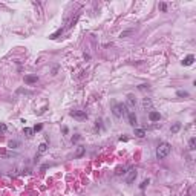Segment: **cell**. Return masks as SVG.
Here are the masks:
<instances>
[{
  "mask_svg": "<svg viewBox=\"0 0 196 196\" xmlns=\"http://www.w3.org/2000/svg\"><path fill=\"white\" fill-rule=\"evenodd\" d=\"M170 150H172V147H170L169 142H161L158 146V149H156V158H158V159H164L166 156H169Z\"/></svg>",
  "mask_w": 196,
  "mask_h": 196,
  "instance_id": "6da1fadb",
  "label": "cell"
},
{
  "mask_svg": "<svg viewBox=\"0 0 196 196\" xmlns=\"http://www.w3.org/2000/svg\"><path fill=\"white\" fill-rule=\"evenodd\" d=\"M112 110H113V115L116 116V118H121V116H127V113H129V110H127L126 104H123V103L115 104Z\"/></svg>",
  "mask_w": 196,
  "mask_h": 196,
  "instance_id": "7a4b0ae2",
  "label": "cell"
},
{
  "mask_svg": "<svg viewBox=\"0 0 196 196\" xmlns=\"http://www.w3.org/2000/svg\"><path fill=\"white\" fill-rule=\"evenodd\" d=\"M69 115L72 116V118L78 120V121H84V120H87V113H86V110H72Z\"/></svg>",
  "mask_w": 196,
  "mask_h": 196,
  "instance_id": "3957f363",
  "label": "cell"
},
{
  "mask_svg": "<svg viewBox=\"0 0 196 196\" xmlns=\"http://www.w3.org/2000/svg\"><path fill=\"white\" fill-rule=\"evenodd\" d=\"M136 176H138L136 170H135V169H129V170H127V178H126V182H127V184H132V182L136 179Z\"/></svg>",
  "mask_w": 196,
  "mask_h": 196,
  "instance_id": "277c9868",
  "label": "cell"
},
{
  "mask_svg": "<svg viewBox=\"0 0 196 196\" xmlns=\"http://www.w3.org/2000/svg\"><path fill=\"white\" fill-rule=\"evenodd\" d=\"M149 120H150L152 123L159 121V120H161V115H159V112H156V110H150V112H149Z\"/></svg>",
  "mask_w": 196,
  "mask_h": 196,
  "instance_id": "5b68a950",
  "label": "cell"
},
{
  "mask_svg": "<svg viewBox=\"0 0 196 196\" xmlns=\"http://www.w3.org/2000/svg\"><path fill=\"white\" fill-rule=\"evenodd\" d=\"M38 81V77L37 75H26L25 77V83L26 84H35Z\"/></svg>",
  "mask_w": 196,
  "mask_h": 196,
  "instance_id": "8992f818",
  "label": "cell"
},
{
  "mask_svg": "<svg viewBox=\"0 0 196 196\" xmlns=\"http://www.w3.org/2000/svg\"><path fill=\"white\" fill-rule=\"evenodd\" d=\"M135 104H136L135 97H133V95H127V104H126V107H129V109L132 110V109H135Z\"/></svg>",
  "mask_w": 196,
  "mask_h": 196,
  "instance_id": "52a82bcc",
  "label": "cell"
},
{
  "mask_svg": "<svg viewBox=\"0 0 196 196\" xmlns=\"http://www.w3.org/2000/svg\"><path fill=\"white\" fill-rule=\"evenodd\" d=\"M152 107H153V103H152V100L150 98H144V101H142V109L144 110H152Z\"/></svg>",
  "mask_w": 196,
  "mask_h": 196,
  "instance_id": "ba28073f",
  "label": "cell"
},
{
  "mask_svg": "<svg viewBox=\"0 0 196 196\" xmlns=\"http://www.w3.org/2000/svg\"><path fill=\"white\" fill-rule=\"evenodd\" d=\"M127 120H129L130 126H136V115H135V112H129L127 113Z\"/></svg>",
  "mask_w": 196,
  "mask_h": 196,
  "instance_id": "9c48e42d",
  "label": "cell"
},
{
  "mask_svg": "<svg viewBox=\"0 0 196 196\" xmlns=\"http://www.w3.org/2000/svg\"><path fill=\"white\" fill-rule=\"evenodd\" d=\"M193 61H194V57L193 55H187L182 60V66H190V64H193Z\"/></svg>",
  "mask_w": 196,
  "mask_h": 196,
  "instance_id": "30bf717a",
  "label": "cell"
},
{
  "mask_svg": "<svg viewBox=\"0 0 196 196\" xmlns=\"http://www.w3.org/2000/svg\"><path fill=\"white\" fill-rule=\"evenodd\" d=\"M179 130H181V123H175V124L170 127V132H172V133H178Z\"/></svg>",
  "mask_w": 196,
  "mask_h": 196,
  "instance_id": "8fae6325",
  "label": "cell"
},
{
  "mask_svg": "<svg viewBox=\"0 0 196 196\" xmlns=\"http://www.w3.org/2000/svg\"><path fill=\"white\" fill-rule=\"evenodd\" d=\"M48 150V144L46 142H42L40 146H38V155H42V153H45Z\"/></svg>",
  "mask_w": 196,
  "mask_h": 196,
  "instance_id": "7c38bea8",
  "label": "cell"
},
{
  "mask_svg": "<svg viewBox=\"0 0 196 196\" xmlns=\"http://www.w3.org/2000/svg\"><path fill=\"white\" fill-rule=\"evenodd\" d=\"M135 135H136L138 138H144V136H146V130H144V129H135Z\"/></svg>",
  "mask_w": 196,
  "mask_h": 196,
  "instance_id": "4fadbf2b",
  "label": "cell"
},
{
  "mask_svg": "<svg viewBox=\"0 0 196 196\" xmlns=\"http://www.w3.org/2000/svg\"><path fill=\"white\" fill-rule=\"evenodd\" d=\"M188 149H190V150H194V149H196V138H190V141H188Z\"/></svg>",
  "mask_w": 196,
  "mask_h": 196,
  "instance_id": "5bb4252c",
  "label": "cell"
},
{
  "mask_svg": "<svg viewBox=\"0 0 196 196\" xmlns=\"http://www.w3.org/2000/svg\"><path fill=\"white\" fill-rule=\"evenodd\" d=\"M176 97H179V98H187V97H188V92H187V91H178V92H176Z\"/></svg>",
  "mask_w": 196,
  "mask_h": 196,
  "instance_id": "9a60e30c",
  "label": "cell"
},
{
  "mask_svg": "<svg viewBox=\"0 0 196 196\" xmlns=\"http://www.w3.org/2000/svg\"><path fill=\"white\" fill-rule=\"evenodd\" d=\"M127 170H129L127 167H118L115 173H116V175H124V173H127Z\"/></svg>",
  "mask_w": 196,
  "mask_h": 196,
  "instance_id": "2e32d148",
  "label": "cell"
},
{
  "mask_svg": "<svg viewBox=\"0 0 196 196\" xmlns=\"http://www.w3.org/2000/svg\"><path fill=\"white\" fill-rule=\"evenodd\" d=\"M132 34H133V29H127V31H123V32L120 34V37H121V38H124V37L132 35Z\"/></svg>",
  "mask_w": 196,
  "mask_h": 196,
  "instance_id": "e0dca14e",
  "label": "cell"
},
{
  "mask_svg": "<svg viewBox=\"0 0 196 196\" xmlns=\"http://www.w3.org/2000/svg\"><path fill=\"white\" fill-rule=\"evenodd\" d=\"M23 133H25L26 136H32L34 130H32V129H29V127H25V129H23Z\"/></svg>",
  "mask_w": 196,
  "mask_h": 196,
  "instance_id": "ac0fdd59",
  "label": "cell"
},
{
  "mask_svg": "<svg viewBox=\"0 0 196 196\" xmlns=\"http://www.w3.org/2000/svg\"><path fill=\"white\" fill-rule=\"evenodd\" d=\"M138 89H139V91H146V89L149 91V89H150V86H149V84H139V86H138Z\"/></svg>",
  "mask_w": 196,
  "mask_h": 196,
  "instance_id": "d6986e66",
  "label": "cell"
},
{
  "mask_svg": "<svg viewBox=\"0 0 196 196\" xmlns=\"http://www.w3.org/2000/svg\"><path fill=\"white\" fill-rule=\"evenodd\" d=\"M19 144H20L19 141H9V147H11V149H15Z\"/></svg>",
  "mask_w": 196,
  "mask_h": 196,
  "instance_id": "ffe728a7",
  "label": "cell"
},
{
  "mask_svg": "<svg viewBox=\"0 0 196 196\" xmlns=\"http://www.w3.org/2000/svg\"><path fill=\"white\" fill-rule=\"evenodd\" d=\"M84 153V147H78V150H77V156H81Z\"/></svg>",
  "mask_w": 196,
  "mask_h": 196,
  "instance_id": "44dd1931",
  "label": "cell"
},
{
  "mask_svg": "<svg viewBox=\"0 0 196 196\" xmlns=\"http://www.w3.org/2000/svg\"><path fill=\"white\" fill-rule=\"evenodd\" d=\"M159 9H161L163 12H166V11H167V3H159Z\"/></svg>",
  "mask_w": 196,
  "mask_h": 196,
  "instance_id": "7402d4cb",
  "label": "cell"
},
{
  "mask_svg": "<svg viewBox=\"0 0 196 196\" xmlns=\"http://www.w3.org/2000/svg\"><path fill=\"white\" fill-rule=\"evenodd\" d=\"M147 184H149V179H146V181H142V182H141V185H139V188H141V190H144V188L147 187Z\"/></svg>",
  "mask_w": 196,
  "mask_h": 196,
  "instance_id": "603a6c76",
  "label": "cell"
},
{
  "mask_svg": "<svg viewBox=\"0 0 196 196\" xmlns=\"http://www.w3.org/2000/svg\"><path fill=\"white\" fill-rule=\"evenodd\" d=\"M6 130H8L6 124H3V123H2V124H0V132H6Z\"/></svg>",
  "mask_w": 196,
  "mask_h": 196,
  "instance_id": "cb8c5ba5",
  "label": "cell"
},
{
  "mask_svg": "<svg viewBox=\"0 0 196 196\" xmlns=\"http://www.w3.org/2000/svg\"><path fill=\"white\" fill-rule=\"evenodd\" d=\"M81 139V136L80 135H75V136H72V142H77V141H80Z\"/></svg>",
  "mask_w": 196,
  "mask_h": 196,
  "instance_id": "d4e9b609",
  "label": "cell"
},
{
  "mask_svg": "<svg viewBox=\"0 0 196 196\" xmlns=\"http://www.w3.org/2000/svg\"><path fill=\"white\" fill-rule=\"evenodd\" d=\"M42 127H43L42 124H37V126H35V127H34L32 130H34V132H38V130H42Z\"/></svg>",
  "mask_w": 196,
  "mask_h": 196,
  "instance_id": "484cf974",
  "label": "cell"
}]
</instances>
